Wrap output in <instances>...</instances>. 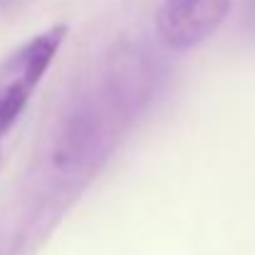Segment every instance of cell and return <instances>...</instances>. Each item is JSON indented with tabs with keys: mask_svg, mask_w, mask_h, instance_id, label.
Returning a JSON list of instances; mask_svg holds the SVG:
<instances>
[{
	"mask_svg": "<svg viewBox=\"0 0 255 255\" xmlns=\"http://www.w3.org/2000/svg\"><path fill=\"white\" fill-rule=\"evenodd\" d=\"M67 32L70 27L57 22L22 42L0 62V136H5L20 119L32 92L55 62Z\"/></svg>",
	"mask_w": 255,
	"mask_h": 255,
	"instance_id": "cell-1",
	"label": "cell"
},
{
	"mask_svg": "<svg viewBox=\"0 0 255 255\" xmlns=\"http://www.w3.org/2000/svg\"><path fill=\"white\" fill-rule=\"evenodd\" d=\"M243 25H246V30H248V32L255 37V0H248V5H246Z\"/></svg>",
	"mask_w": 255,
	"mask_h": 255,
	"instance_id": "cell-5",
	"label": "cell"
},
{
	"mask_svg": "<svg viewBox=\"0 0 255 255\" xmlns=\"http://www.w3.org/2000/svg\"><path fill=\"white\" fill-rule=\"evenodd\" d=\"M109 119H114V114L107 104L87 99L72 104L52 134V169L60 176H80L89 169H97L109 146Z\"/></svg>",
	"mask_w": 255,
	"mask_h": 255,
	"instance_id": "cell-2",
	"label": "cell"
},
{
	"mask_svg": "<svg viewBox=\"0 0 255 255\" xmlns=\"http://www.w3.org/2000/svg\"><path fill=\"white\" fill-rule=\"evenodd\" d=\"M233 0H164L156 12V35L164 47L186 52L206 42L228 17Z\"/></svg>",
	"mask_w": 255,
	"mask_h": 255,
	"instance_id": "cell-3",
	"label": "cell"
},
{
	"mask_svg": "<svg viewBox=\"0 0 255 255\" xmlns=\"http://www.w3.org/2000/svg\"><path fill=\"white\" fill-rule=\"evenodd\" d=\"M156 87L154 62L134 45H122L109 55L107 80H104V104L117 119H129L146 107Z\"/></svg>",
	"mask_w": 255,
	"mask_h": 255,
	"instance_id": "cell-4",
	"label": "cell"
}]
</instances>
